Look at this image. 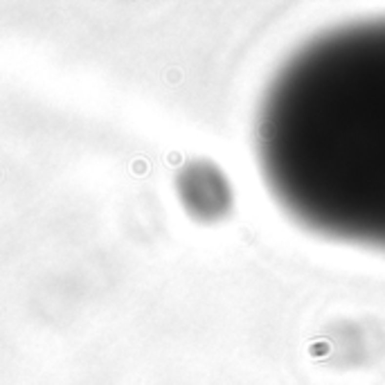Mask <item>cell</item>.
I'll use <instances>...</instances> for the list:
<instances>
[{"label": "cell", "instance_id": "6da1fadb", "mask_svg": "<svg viewBox=\"0 0 385 385\" xmlns=\"http://www.w3.org/2000/svg\"><path fill=\"white\" fill-rule=\"evenodd\" d=\"M257 160L302 228L385 252V16L293 50L259 100Z\"/></svg>", "mask_w": 385, "mask_h": 385}]
</instances>
